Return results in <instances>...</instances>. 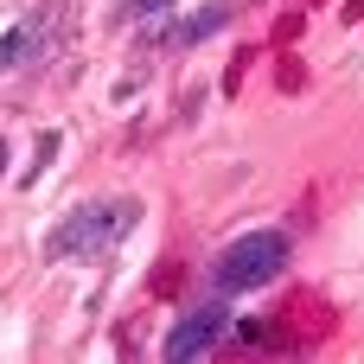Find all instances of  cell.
<instances>
[{
    "label": "cell",
    "mask_w": 364,
    "mask_h": 364,
    "mask_svg": "<svg viewBox=\"0 0 364 364\" xmlns=\"http://www.w3.org/2000/svg\"><path fill=\"white\" fill-rule=\"evenodd\" d=\"M141 224V205L134 198H96V205H77L51 224L45 237V262H77V256H102L115 250L128 230Z\"/></svg>",
    "instance_id": "cell-1"
},
{
    "label": "cell",
    "mask_w": 364,
    "mask_h": 364,
    "mask_svg": "<svg viewBox=\"0 0 364 364\" xmlns=\"http://www.w3.org/2000/svg\"><path fill=\"white\" fill-rule=\"evenodd\" d=\"M288 262H294L288 230H250V237H237V243H224V250L211 256V288H218V294H256V288H269Z\"/></svg>",
    "instance_id": "cell-2"
},
{
    "label": "cell",
    "mask_w": 364,
    "mask_h": 364,
    "mask_svg": "<svg viewBox=\"0 0 364 364\" xmlns=\"http://www.w3.org/2000/svg\"><path fill=\"white\" fill-rule=\"evenodd\" d=\"M64 32H70V6H32L13 32H0V77L6 70H26V64H45L58 45H64Z\"/></svg>",
    "instance_id": "cell-3"
},
{
    "label": "cell",
    "mask_w": 364,
    "mask_h": 364,
    "mask_svg": "<svg viewBox=\"0 0 364 364\" xmlns=\"http://www.w3.org/2000/svg\"><path fill=\"white\" fill-rule=\"evenodd\" d=\"M224 326H230V314H224L218 301H205V307H192V314H179V326L166 333V346H160V358H166V364H192V358H205V352H218V339H224Z\"/></svg>",
    "instance_id": "cell-4"
},
{
    "label": "cell",
    "mask_w": 364,
    "mask_h": 364,
    "mask_svg": "<svg viewBox=\"0 0 364 364\" xmlns=\"http://www.w3.org/2000/svg\"><path fill=\"white\" fill-rule=\"evenodd\" d=\"M230 13H237V6H224V0H218V6H198L192 19H179V26H166V32H160V45H173V51H179V45H198V38H211V32H224V26H230Z\"/></svg>",
    "instance_id": "cell-5"
},
{
    "label": "cell",
    "mask_w": 364,
    "mask_h": 364,
    "mask_svg": "<svg viewBox=\"0 0 364 364\" xmlns=\"http://www.w3.org/2000/svg\"><path fill=\"white\" fill-rule=\"evenodd\" d=\"M166 6H173V0H122V6H115V19H128V26H141V19H160Z\"/></svg>",
    "instance_id": "cell-6"
},
{
    "label": "cell",
    "mask_w": 364,
    "mask_h": 364,
    "mask_svg": "<svg viewBox=\"0 0 364 364\" xmlns=\"http://www.w3.org/2000/svg\"><path fill=\"white\" fill-rule=\"evenodd\" d=\"M0 166H6V141H0Z\"/></svg>",
    "instance_id": "cell-7"
}]
</instances>
